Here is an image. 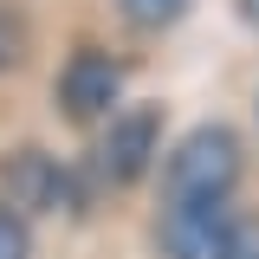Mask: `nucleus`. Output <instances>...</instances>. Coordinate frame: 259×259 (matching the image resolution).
<instances>
[{
    "instance_id": "obj_5",
    "label": "nucleus",
    "mask_w": 259,
    "mask_h": 259,
    "mask_svg": "<svg viewBox=\"0 0 259 259\" xmlns=\"http://www.w3.org/2000/svg\"><path fill=\"white\" fill-rule=\"evenodd\" d=\"M0 188H7V207H20V214H52L65 201H78L71 194V168L52 149H32V143L0 162Z\"/></svg>"
},
{
    "instance_id": "obj_4",
    "label": "nucleus",
    "mask_w": 259,
    "mask_h": 259,
    "mask_svg": "<svg viewBox=\"0 0 259 259\" xmlns=\"http://www.w3.org/2000/svg\"><path fill=\"white\" fill-rule=\"evenodd\" d=\"M156 253L162 259H240L246 240H240L233 207H162Z\"/></svg>"
},
{
    "instance_id": "obj_10",
    "label": "nucleus",
    "mask_w": 259,
    "mask_h": 259,
    "mask_svg": "<svg viewBox=\"0 0 259 259\" xmlns=\"http://www.w3.org/2000/svg\"><path fill=\"white\" fill-rule=\"evenodd\" d=\"M240 259H259V240H246V253H240Z\"/></svg>"
},
{
    "instance_id": "obj_9",
    "label": "nucleus",
    "mask_w": 259,
    "mask_h": 259,
    "mask_svg": "<svg viewBox=\"0 0 259 259\" xmlns=\"http://www.w3.org/2000/svg\"><path fill=\"white\" fill-rule=\"evenodd\" d=\"M240 20H246V26H259V0H240Z\"/></svg>"
},
{
    "instance_id": "obj_8",
    "label": "nucleus",
    "mask_w": 259,
    "mask_h": 259,
    "mask_svg": "<svg viewBox=\"0 0 259 259\" xmlns=\"http://www.w3.org/2000/svg\"><path fill=\"white\" fill-rule=\"evenodd\" d=\"M0 259H32V227L20 207L0 201Z\"/></svg>"
},
{
    "instance_id": "obj_3",
    "label": "nucleus",
    "mask_w": 259,
    "mask_h": 259,
    "mask_svg": "<svg viewBox=\"0 0 259 259\" xmlns=\"http://www.w3.org/2000/svg\"><path fill=\"white\" fill-rule=\"evenodd\" d=\"M162 123H168V110H162V104L117 110V117L104 123V136H97V182H104V188H136V182H143V168L156 162Z\"/></svg>"
},
{
    "instance_id": "obj_1",
    "label": "nucleus",
    "mask_w": 259,
    "mask_h": 259,
    "mask_svg": "<svg viewBox=\"0 0 259 259\" xmlns=\"http://www.w3.org/2000/svg\"><path fill=\"white\" fill-rule=\"evenodd\" d=\"M246 175V149L227 123H201L175 143L162 168V207H233V188Z\"/></svg>"
},
{
    "instance_id": "obj_6",
    "label": "nucleus",
    "mask_w": 259,
    "mask_h": 259,
    "mask_svg": "<svg viewBox=\"0 0 259 259\" xmlns=\"http://www.w3.org/2000/svg\"><path fill=\"white\" fill-rule=\"evenodd\" d=\"M117 7H123V20L136 32H168L182 13H188V0H117Z\"/></svg>"
},
{
    "instance_id": "obj_7",
    "label": "nucleus",
    "mask_w": 259,
    "mask_h": 259,
    "mask_svg": "<svg viewBox=\"0 0 259 259\" xmlns=\"http://www.w3.org/2000/svg\"><path fill=\"white\" fill-rule=\"evenodd\" d=\"M20 52H26V13L13 0H0V71H13Z\"/></svg>"
},
{
    "instance_id": "obj_2",
    "label": "nucleus",
    "mask_w": 259,
    "mask_h": 259,
    "mask_svg": "<svg viewBox=\"0 0 259 259\" xmlns=\"http://www.w3.org/2000/svg\"><path fill=\"white\" fill-rule=\"evenodd\" d=\"M52 97H59V117H65V123H78V130L104 123V117L123 104V59L104 52V46H78V52L65 59Z\"/></svg>"
}]
</instances>
